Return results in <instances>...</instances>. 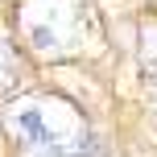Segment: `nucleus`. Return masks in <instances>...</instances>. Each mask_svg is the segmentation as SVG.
I'll list each match as a JSON object with an SVG mask.
<instances>
[{
    "instance_id": "obj_1",
    "label": "nucleus",
    "mask_w": 157,
    "mask_h": 157,
    "mask_svg": "<svg viewBox=\"0 0 157 157\" xmlns=\"http://www.w3.org/2000/svg\"><path fill=\"white\" fill-rule=\"evenodd\" d=\"M8 132L25 149H46V153H83L87 124L83 112L62 95H21L8 108Z\"/></svg>"
},
{
    "instance_id": "obj_3",
    "label": "nucleus",
    "mask_w": 157,
    "mask_h": 157,
    "mask_svg": "<svg viewBox=\"0 0 157 157\" xmlns=\"http://www.w3.org/2000/svg\"><path fill=\"white\" fill-rule=\"evenodd\" d=\"M141 75H145V87L157 95V25L145 29V50H141Z\"/></svg>"
},
{
    "instance_id": "obj_4",
    "label": "nucleus",
    "mask_w": 157,
    "mask_h": 157,
    "mask_svg": "<svg viewBox=\"0 0 157 157\" xmlns=\"http://www.w3.org/2000/svg\"><path fill=\"white\" fill-rule=\"evenodd\" d=\"M17 75H21V66H17V58H8V46L0 41V87H8Z\"/></svg>"
},
{
    "instance_id": "obj_2",
    "label": "nucleus",
    "mask_w": 157,
    "mask_h": 157,
    "mask_svg": "<svg viewBox=\"0 0 157 157\" xmlns=\"http://www.w3.org/2000/svg\"><path fill=\"white\" fill-rule=\"evenodd\" d=\"M91 8L87 0H25L21 8V33L37 54H71L87 41Z\"/></svg>"
}]
</instances>
